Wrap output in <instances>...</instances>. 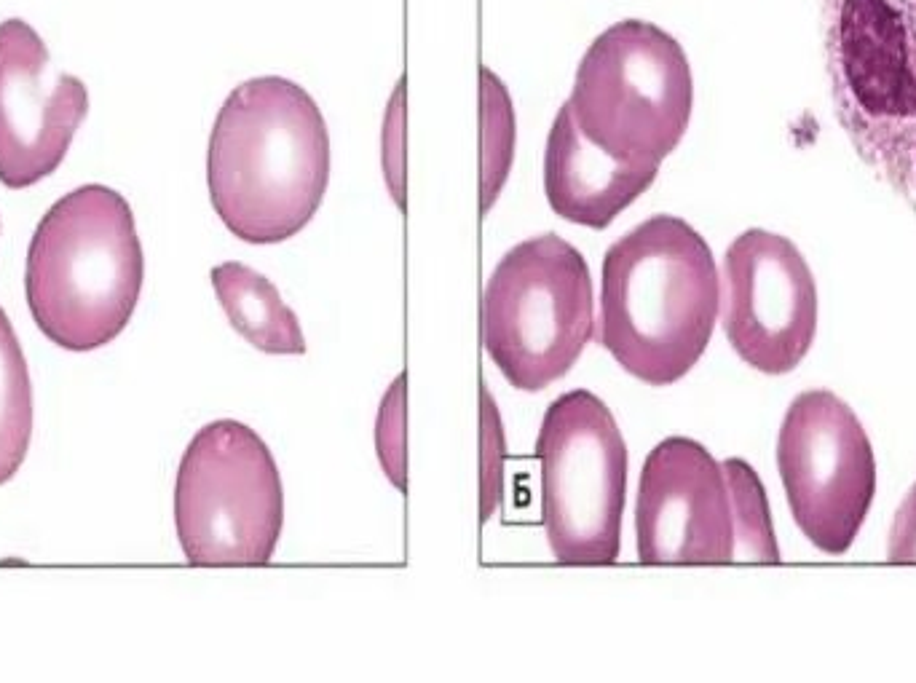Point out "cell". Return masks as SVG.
<instances>
[{
  "label": "cell",
  "mask_w": 916,
  "mask_h": 683,
  "mask_svg": "<svg viewBox=\"0 0 916 683\" xmlns=\"http://www.w3.org/2000/svg\"><path fill=\"white\" fill-rule=\"evenodd\" d=\"M330 183V134L303 86L282 75L244 81L217 113L207 153L209 199L247 244H279L317 215Z\"/></svg>",
  "instance_id": "6da1fadb"
},
{
  "label": "cell",
  "mask_w": 916,
  "mask_h": 683,
  "mask_svg": "<svg viewBox=\"0 0 916 683\" xmlns=\"http://www.w3.org/2000/svg\"><path fill=\"white\" fill-rule=\"evenodd\" d=\"M721 276L702 234L654 215L608 247L600 271V346L649 386H673L708 349Z\"/></svg>",
  "instance_id": "7a4b0ae2"
},
{
  "label": "cell",
  "mask_w": 916,
  "mask_h": 683,
  "mask_svg": "<svg viewBox=\"0 0 916 683\" xmlns=\"http://www.w3.org/2000/svg\"><path fill=\"white\" fill-rule=\"evenodd\" d=\"M145 279L132 207L105 185L75 188L41 217L27 250L25 292L35 325L67 351L116 341Z\"/></svg>",
  "instance_id": "3957f363"
},
{
  "label": "cell",
  "mask_w": 916,
  "mask_h": 683,
  "mask_svg": "<svg viewBox=\"0 0 916 683\" xmlns=\"http://www.w3.org/2000/svg\"><path fill=\"white\" fill-rule=\"evenodd\" d=\"M823 38L844 134L916 212V0H823Z\"/></svg>",
  "instance_id": "277c9868"
},
{
  "label": "cell",
  "mask_w": 916,
  "mask_h": 683,
  "mask_svg": "<svg viewBox=\"0 0 916 683\" xmlns=\"http://www.w3.org/2000/svg\"><path fill=\"white\" fill-rule=\"evenodd\" d=\"M568 108L606 156L659 167L692 121L694 78L686 51L662 27L622 19L582 57Z\"/></svg>",
  "instance_id": "5b68a950"
},
{
  "label": "cell",
  "mask_w": 916,
  "mask_h": 683,
  "mask_svg": "<svg viewBox=\"0 0 916 683\" xmlns=\"http://www.w3.org/2000/svg\"><path fill=\"white\" fill-rule=\"evenodd\" d=\"M595 333L587 260L558 234L533 236L499 260L483 295V343L520 392H542L579 362Z\"/></svg>",
  "instance_id": "8992f818"
},
{
  "label": "cell",
  "mask_w": 916,
  "mask_h": 683,
  "mask_svg": "<svg viewBox=\"0 0 916 683\" xmlns=\"http://www.w3.org/2000/svg\"><path fill=\"white\" fill-rule=\"evenodd\" d=\"M175 528L191 566H266L284 528V485L266 440L220 418L188 442L175 480Z\"/></svg>",
  "instance_id": "52a82bcc"
},
{
  "label": "cell",
  "mask_w": 916,
  "mask_h": 683,
  "mask_svg": "<svg viewBox=\"0 0 916 683\" xmlns=\"http://www.w3.org/2000/svg\"><path fill=\"white\" fill-rule=\"evenodd\" d=\"M536 459L552 558L563 566L617 563L630 453L606 402L587 389L550 402L536 437Z\"/></svg>",
  "instance_id": "ba28073f"
},
{
  "label": "cell",
  "mask_w": 916,
  "mask_h": 683,
  "mask_svg": "<svg viewBox=\"0 0 916 683\" xmlns=\"http://www.w3.org/2000/svg\"><path fill=\"white\" fill-rule=\"evenodd\" d=\"M777 472L801 534L825 555L850 552L876 499V453L855 410L828 389L791 402Z\"/></svg>",
  "instance_id": "9c48e42d"
},
{
  "label": "cell",
  "mask_w": 916,
  "mask_h": 683,
  "mask_svg": "<svg viewBox=\"0 0 916 683\" xmlns=\"http://www.w3.org/2000/svg\"><path fill=\"white\" fill-rule=\"evenodd\" d=\"M724 333L758 373L783 375L804 362L817 333V287L791 239L750 228L729 244Z\"/></svg>",
  "instance_id": "30bf717a"
},
{
  "label": "cell",
  "mask_w": 916,
  "mask_h": 683,
  "mask_svg": "<svg viewBox=\"0 0 916 683\" xmlns=\"http://www.w3.org/2000/svg\"><path fill=\"white\" fill-rule=\"evenodd\" d=\"M635 542L643 566L732 563L726 475L702 442L667 437L646 456L635 499Z\"/></svg>",
  "instance_id": "8fae6325"
},
{
  "label": "cell",
  "mask_w": 916,
  "mask_h": 683,
  "mask_svg": "<svg viewBox=\"0 0 916 683\" xmlns=\"http://www.w3.org/2000/svg\"><path fill=\"white\" fill-rule=\"evenodd\" d=\"M89 110L81 78L59 73L25 19L0 22V183H41L65 161Z\"/></svg>",
  "instance_id": "7c38bea8"
},
{
  "label": "cell",
  "mask_w": 916,
  "mask_h": 683,
  "mask_svg": "<svg viewBox=\"0 0 916 683\" xmlns=\"http://www.w3.org/2000/svg\"><path fill=\"white\" fill-rule=\"evenodd\" d=\"M654 164H627L595 148L568 102L552 121L544 148V193L555 215L603 231L657 180Z\"/></svg>",
  "instance_id": "4fadbf2b"
},
{
  "label": "cell",
  "mask_w": 916,
  "mask_h": 683,
  "mask_svg": "<svg viewBox=\"0 0 916 683\" xmlns=\"http://www.w3.org/2000/svg\"><path fill=\"white\" fill-rule=\"evenodd\" d=\"M212 287L231 327L255 349L276 357L306 354V335L298 317L271 279L231 260L212 268Z\"/></svg>",
  "instance_id": "5bb4252c"
},
{
  "label": "cell",
  "mask_w": 916,
  "mask_h": 683,
  "mask_svg": "<svg viewBox=\"0 0 916 683\" xmlns=\"http://www.w3.org/2000/svg\"><path fill=\"white\" fill-rule=\"evenodd\" d=\"M33 437V384L25 354L6 311L0 309V485L25 464Z\"/></svg>",
  "instance_id": "9a60e30c"
},
{
  "label": "cell",
  "mask_w": 916,
  "mask_h": 683,
  "mask_svg": "<svg viewBox=\"0 0 916 683\" xmlns=\"http://www.w3.org/2000/svg\"><path fill=\"white\" fill-rule=\"evenodd\" d=\"M732 501L734 523V560L748 563H780V547L775 539V525L769 512L764 483L748 461H721Z\"/></svg>",
  "instance_id": "2e32d148"
},
{
  "label": "cell",
  "mask_w": 916,
  "mask_h": 683,
  "mask_svg": "<svg viewBox=\"0 0 916 683\" xmlns=\"http://www.w3.org/2000/svg\"><path fill=\"white\" fill-rule=\"evenodd\" d=\"M483 86V212L499 199L515 156V110L504 81L491 67L480 70Z\"/></svg>",
  "instance_id": "e0dca14e"
},
{
  "label": "cell",
  "mask_w": 916,
  "mask_h": 683,
  "mask_svg": "<svg viewBox=\"0 0 916 683\" xmlns=\"http://www.w3.org/2000/svg\"><path fill=\"white\" fill-rule=\"evenodd\" d=\"M408 375L400 373L386 389L375 416V456L386 480L408 493Z\"/></svg>",
  "instance_id": "ac0fdd59"
},
{
  "label": "cell",
  "mask_w": 916,
  "mask_h": 683,
  "mask_svg": "<svg viewBox=\"0 0 916 683\" xmlns=\"http://www.w3.org/2000/svg\"><path fill=\"white\" fill-rule=\"evenodd\" d=\"M480 520L488 523L501 504L504 491V461H507V437H504V421L496 408L491 389L483 384L480 389Z\"/></svg>",
  "instance_id": "d6986e66"
},
{
  "label": "cell",
  "mask_w": 916,
  "mask_h": 683,
  "mask_svg": "<svg viewBox=\"0 0 916 683\" xmlns=\"http://www.w3.org/2000/svg\"><path fill=\"white\" fill-rule=\"evenodd\" d=\"M386 183L397 207L405 209V81L397 84L384 126Z\"/></svg>",
  "instance_id": "ffe728a7"
},
{
  "label": "cell",
  "mask_w": 916,
  "mask_h": 683,
  "mask_svg": "<svg viewBox=\"0 0 916 683\" xmlns=\"http://www.w3.org/2000/svg\"><path fill=\"white\" fill-rule=\"evenodd\" d=\"M887 560L908 566L916 563V483L906 493V499L895 512L890 528V542H887Z\"/></svg>",
  "instance_id": "44dd1931"
}]
</instances>
